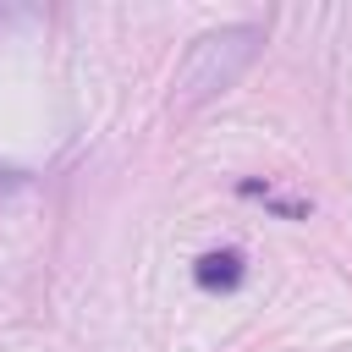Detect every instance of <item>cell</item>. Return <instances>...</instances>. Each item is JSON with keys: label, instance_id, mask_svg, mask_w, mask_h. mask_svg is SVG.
<instances>
[{"label": "cell", "instance_id": "cell-1", "mask_svg": "<svg viewBox=\"0 0 352 352\" xmlns=\"http://www.w3.org/2000/svg\"><path fill=\"white\" fill-rule=\"evenodd\" d=\"M258 44H264V33H258L253 22H236V28H214V33H204V38L187 50V60H182L176 99L192 110V104H204V99L226 94V88L253 66Z\"/></svg>", "mask_w": 352, "mask_h": 352}, {"label": "cell", "instance_id": "cell-2", "mask_svg": "<svg viewBox=\"0 0 352 352\" xmlns=\"http://www.w3.org/2000/svg\"><path fill=\"white\" fill-rule=\"evenodd\" d=\"M192 275H198V286H204V292H231V286L242 280V253H236V248H220V253H204Z\"/></svg>", "mask_w": 352, "mask_h": 352}]
</instances>
